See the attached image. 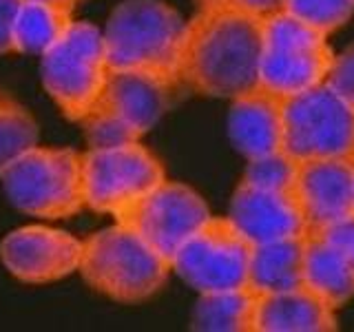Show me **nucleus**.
I'll use <instances>...</instances> for the list:
<instances>
[{"mask_svg": "<svg viewBox=\"0 0 354 332\" xmlns=\"http://www.w3.org/2000/svg\"><path fill=\"white\" fill-rule=\"evenodd\" d=\"M263 18L230 3L199 7L186 22L177 84L208 98H237L259 86Z\"/></svg>", "mask_w": 354, "mask_h": 332, "instance_id": "obj_1", "label": "nucleus"}, {"mask_svg": "<svg viewBox=\"0 0 354 332\" xmlns=\"http://www.w3.org/2000/svg\"><path fill=\"white\" fill-rule=\"evenodd\" d=\"M186 20L164 0H124L111 11L104 33L111 71H140L177 84Z\"/></svg>", "mask_w": 354, "mask_h": 332, "instance_id": "obj_2", "label": "nucleus"}, {"mask_svg": "<svg viewBox=\"0 0 354 332\" xmlns=\"http://www.w3.org/2000/svg\"><path fill=\"white\" fill-rule=\"evenodd\" d=\"M77 270L97 293L122 304H140L162 290L173 268L140 235L115 221L82 241Z\"/></svg>", "mask_w": 354, "mask_h": 332, "instance_id": "obj_3", "label": "nucleus"}, {"mask_svg": "<svg viewBox=\"0 0 354 332\" xmlns=\"http://www.w3.org/2000/svg\"><path fill=\"white\" fill-rule=\"evenodd\" d=\"M0 184L20 213L44 219L73 217L84 208L82 153L36 144L0 171Z\"/></svg>", "mask_w": 354, "mask_h": 332, "instance_id": "obj_4", "label": "nucleus"}, {"mask_svg": "<svg viewBox=\"0 0 354 332\" xmlns=\"http://www.w3.org/2000/svg\"><path fill=\"white\" fill-rule=\"evenodd\" d=\"M109 71L104 33L84 20H73L40 55L44 91L71 122H80L93 109Z\"/></svg>", "mask_w": 354, "mask_h": 332, "instance_id": "obj_5", "label": "nucleus"}, {"mask_svg": "<svg viewBox=\"0 0 354 332\" xmlns=\"http://www.w3.org/2000/svg\"><path fill=\"white\" fill-rule=\"evenodd\" d=\"M335 55L326 33L277 11L263 18L259 86L279 98L304 93L326 82Z\"/></svg>", "mask_w": 354, "mask_h": 332, "instance_id": "obj_6", "label": "nucleus"}, {"mask_svg": "<svg viewBox=\"0 0 354 332\" xmlns=\"http://www.w3.org/2000/svg\"><path fill=\"white\" fill-rule=\"evenodd\" d=\"M281 111L283 153L292 160L354 158V107L326 82L283 98Z\"/></svg>", "mask_w": 354, "mask_h": 332, "instance_id": "obj_7", "label": "nucleus"}, {"mask_svg": "<svg viewBox=\"0 0 354 332\" xmlns=\"http://www.w3.org/2000/svg\"><path fill=\"white\" fill-rule=\"evenodd\" d=\"M252 243L230 217L210 215L171 259V268L199 295L248 284Z\"/></svg>", "mask_w": 354, "mask_h": 332, "instance_id": "obj_8", "label": "nucleus"}, {"mask_svg": "<svg viewBox=\"0 0 354 332\" xmlns=\"http://www.w3.org/2000/svg\"><path fill=\"white\" fill-rule=\"evenodd\" d=\"M115 221L140 235L166 261L210 217L204 197L182 182L164 180L113 213Z\"/></svg>", "mask_w": 354, "mask_h": 332, "instance_id": "obj_9", "label": "nucleus"}, {"mask_svg": "<svg viewBox=\"0 0 354 332\" xmlns=\"http://www.w3.org/2000/svg\"><path fill=\"white\" fill-rule=\"evenodd\" d=\"M164 180L162 162L140 142L82 153L84 206L95 213L113 215Z\"/></svg>", "mask_w": 354, "mask_h": 332, "instance_id": "obj_10", "label": "nucleus"}, {"mask_svg": "<svg viewBox=\"0 0 354 332\" xmlns=\"http://www.w3.org/2000/svg\"><path fill=\"white\" fill-rule=\"evenodd\" d=\"M0 259L22 284H51L80 268L82 241L66 230L22 226L0 241Z\"/></svg>", "mask_w": 354, "mask_h": 332, "instance_id": "obj_11", "label": "nucleus"}, {"mask_svg": "<svg viewBox=\"0 0 354 332\" xmlns=\"http://www.w3.org/2000/svg\"><path fill=\"white\" fill-rule=\"evenodd\" d=\"M228 217L252 246L288 237H306L310 230L297 188L268 191L241 180L232 193Z\"/></svg>", "mask_w": 354, "mask_h": 332, "instance_id": "obj_12", "label": "nucleus"}, {"mask_svg": "<svg viewBox=\"0 0 354 332\" xmlns=\"http://www.w3.org/2000/svg\"><path fill=\"white\" fill-rule=\"evenodd\" d=\"M295 188L308 219V232L354 215L352 160L297 162Z\"/></svg>", "mask_w": 354, "mask_h": 332, "instance_id": "obj_13", "label": "nucleus"}, {"mask_svg": "<svg viewBox=\"0 0 354 332\" xmlns=\"http://www.w3.org/2000/svg\"><path fill=\"white\" fill-rule=\"evenodd\" d=\"M283 98L254 86L232 98L228 113L230 142L248 162L283 151Z\"/></svg>", "mask_w": 354, "mask_h": 332, "instance_id": "obj_14", "label": "nucleus"}, {"mask_svg": "<svg viewBox=\"0 0 354 332\" xmlns=\"http://www.w3.org/2000/svg\"><path fill=\"white\" fill-rule=\"evenodd\" d=\"M175 86L140 71H109L102 93L93 107L118 116L142 138L169 107Z\"/></svg>", "mask_w": 354, "mask_h": 332, "instance_id": "obj_15", "label": "nucleus"}, {"mask_svg": "<svg viewBox=\"0 0 354 332\" xmlns=\"http://www.w3.org/2000/svg\"><path fill=\"white\" fill-rule=\"evenodd\" d=\"M337 328L335 308L304 284L263 295L254 332H335Z\"/></svg>", "mask_w": 354, "mask_h": 332, "instance_id": "obj_16", "label": "nucleus"}, {"mask_svg": "<svg viewBox=\"0 0 354 332\" xmlns=\"http://www.w3.org/2000/svg\"><path fill=\"white\" fill-rule=\"evenodd\" d=\"M306 237H288L254 243L250 255L248 284L261 295L304 286Z\"/></svg>", "mask_w": 354, "mask_h": 332, "instance_id": "obj_17", "label": "nucleus"}, {"mask_svg": "<svg viewBox=\"0 0 354 332\" xmlns=\"http://www.w3.org/2000/svg\"><path fill=\"white\" fill-rule=\"evenodd\" d=\"M261 297L250 284L199 295L191 328L202 332H254Z\"/></svg>", "mask_w": 354, "mask_h": 332, "instance_id": "obj_18", "label": "nucleus"}, {"mask_svg": "<svg viewBox=\"0 0 354 332\" xmlns=\"http://www.w3.org/2000/svg\"><path fill=\"white\" fill-rule=\"evenodd\" d=\"M304 284L328 302L330 308L339 310L354 297V266L324 237L308 232Z\"/></svg>", "mask_w": 354, "mask_h": 332, "instance_id": "obj_19", "label": "nucleus"}, {"mask_svg": "<svg viewBox=\"0 0 354 332\" xmlns=\"http://www.w3.org/2000/svg\"><path fill=\"white\" fill-rule=\"evenodd\" d=\"M73 22V11L53 7L38 0H20L14 27H11V42L16 53L42 55L51 44L69 29Z\"/></svg>", "mask_w": 354, "mask_h": 332, "instance_id": "obj_20", "label": "nucleus"}, {"mask_svg": "<svg viewBox=\"0 0 354 332\" xmlns=\"http://www.w3.org/2000/svg\"><path fill=\"white\" fill-rule=\"evenodd\" d=\"M38 140L40 127L31 111L0 86V171Z\"/></svg>", "mask_w": 354, "mask_h": 332, "instance_id": "obj_21", "label": "nucleus"}, {"mask_svg": "<svg viewBox=\"0 0 354 332\" xmlns=\"http://www.w3.org/2000/svg\"><path fill=\"white\" fill-rule=\"evenodd\" d=\"M283 11L330 36L352 18L354 0H283Z\"/></svg>", "mask_w": 354, "mask_h": 332, "instance_id": "obj_22", "label": "nucleus"}, {"mask_svg": "<svg viewBox=\"0 0 354 332\" xmlns=\"http://www.w3.org/2000/svg\"><path fill=\"white\" fill-rule=\"evenodd\" d=\"M241 180L257 188H268V191H295L297 160L283 151L250 160Z\"/></svg>", "mask_w": 354, "mask_h": 332, "instance_id": "obj_23", "label": "nucleus"}, {"mask_svg": "<svg viewBox=\"0 0 354 332\" xmlns=\"http://www.w3.org/2000/svg\"><path fill=\"white\" fill-rule=\"evenodd\" d=\"M82 131L88 149H111L122 147L129 142H140V136L133 131L127 122H122L118 116L109 111L93 107L88 113L80 120Z\"/></svg>", "mask_w": 354, "mask_h": 332, "instance_id": "obj_24", "label": "nucleus"}, {"mask_svg": "<svg viewBox=\"0 0 354 332\" xmlns=\"http://www.w3.org/2000/svg\"><path fill=\"white\" fill-rule=\"evenodd\" d=\"M326 84L354 107V47H348L343 53L335 55Z\"/></svg>", "mask_w": 354, "mask_h": 332, "instance_id": "obj_25", "label": "nucleus"}, {"mask_svg": "<svg viewBox=\"0 0 354 332\" xmlns=\"http://www.w3.org/2000/svg\"><path fill=\"white\" fill-rule=\"evenodd\" d=\"M313 232L319 237H324L332 248H337L343 257L354 266V215L339 219L335 224L324 226Z\"/></svg>", "mask_w": 354, "mask_h": 332, "instance_id": "obj_26", "label": "nucleus"}, {"mask_svg": "<svg viewBox=\"0 0 354 332\" xmlns=\"http://www.w3.org/2000/svg\"><path fill=\"white\" fill-rule=\"evenodd\" d=\"M18 5H20V0H0V55H7L14 51L11 27H14Z\"/></svg>", "mask_w": 354, "mask_h": 332, "instance_id": "obj_27", "label": "nucleus"}, {"mask_svg": "<svg viewBox=\"0 0 354 332\" xmlns=\"http://www.w3.org/2000/svg\"><path fill=\"white\" fill-rule=\"evenodd\" d=\"M228 3L259 18H268L277 11H283V0H228Z\"/></svg>", "mask_w": 354, "mask_h": 332, "instance_id": "obj_28", "label": "nucleus"}, {"mask_svg": "<svg viewBox=\"0 0 354 332\" xmlns=\"http://www.w3.org/2000/svg\"><path fill=\"white\" fill-rule=\"evenodd\" d=\"M38 3H47V5H53V7H60V9H66V11H73L77 5L82 3V0H38Z\"/></svg>", "mask_w": 354, "mask_h": 332, "instance_id": "obj_29", "label": "nucleus"}, {"mask_svg": "<svg viewBox=\"0 0 354 332\" xmlns=\"http://www.w3.org/2000/svg\"><path fill=\"white\" fill-rule=\"evenodd\" d=\"M197 9L199 7H210V5H221V3H228V0H195Z\"/></svg>", "mask_w": 354, "mask_h": 332, "instance_id": "obj_30", "label": "nucleus"}, {"mask_svg": "<svg viewBox=\"0 0 354 332\" xmlns=\"http://www.w3.org/2000/svg\"><path fill=\"white\" fill-rule=\"evenodd\" d=\"M352 169H354V158H352Z\"/></svg>", "mask_w": 354, "mask_h": 332, "instance_id": "obj_31", "label": "nucleus"}]
</instances>
